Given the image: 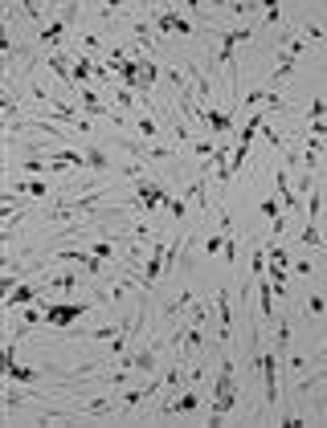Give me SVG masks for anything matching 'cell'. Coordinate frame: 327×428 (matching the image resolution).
Segmentation results:
<instances>
[{"instance_id":"9","label":"cell","mask_w":327,"mask_h":428,"mask_svg":"<svg viewBox=\"0 0 327 428\" xmlns=\"http://www.w3.org/2000/svg\"><path fill=\"white\" fill-rule=\"evenodd\" d=\"M196 408H200V391L192 384V387H185V396L168 400V404L160 408V416H188V412H196Z\"/></svg>"},{"instance_id":"27","label":"cell","mask_w":327,"mask_h":428,"mask_svg":"<svg viewBox=\"0 0 327 428\" xmlns=\"http://www.w3.org/2000/svg\"><path fill=\"white\" fill-rule=\"evenodd\" d=\"M327 115V98H315V102H311V119H324Z\"/></svg>"},{"instance_id":"25","label":"cell","mask_w":327,"mask_h":428,"mask_svg":"<svg viewBox=\"0 0 327 428\" xmlns=\"http://www.w3.org/2000/svg\"><path fill=\"white\" fill-rule=\"evenodd\" d=\"M307 310H311V314H327V298L324 294H311V298H307Z\"/></svg>"},{"instance_id":"14","label":"cell","mask_w":327,"mask_h":428,"mask_svg":"<svg viewBox=\"0 0 327 428\" xmlns=\"http://www.w3.org/2000/svg\"><path fill=\"white\" fill-rule=\"evenodd\" d=\"M41 294V286H33V282H25V286H12V294L4 298V310H17V306H33V298Z\"/></svg>"},{"instance_id":"7","label":"cell","mask_w":327,"mask_h":428,"mask_svg":"<svg viewBox=\"0 0 327 428\" xmlns=\"http://www.w3.org/2000/svg\"><path fill=\"white\" fill-rule=\"evenodd\" d=\"M74 98H78V106H82V115H86V119H111L115 127H127V119H123L119 110H111V106H106L94 90H78Z\"/></svg>"},{"instance_id":"8","label":"cell","mask_w":327,"mask_h":428,"mask_svg":"<svg viewBox=\"0 0 327 428\" xmlns=\"http://www.w3.org/2000/svg\"><path fill=\"white\" fill-rule=\"evenodd\" d=\"M151 25H156V33H176V37H192V33H196L188 17L168 12V8H164V12H156V21H151Z\"/></svg>"},{"instance_id":"4","label":"cell","mask_w":327,"mask_h":428,"mask_svg":"<svg viewBox=\"0 0 327 428\" xmlns=\"http://www.w3.org/2000/svg\"><path fill=\"white\" fill-rule=\"evenodd\" d=\"M254 37V25H241V29H225L221 33V49H217V66H225L230 70V82H234V74H237V61H234V49L241 41H250Z\"/></svg>"},{"instance_id":"29","label":"cell","mask_w":327,"mask_h":428,"mask_svg":"<svg viewBox=\"0 0 327 428\" xmlns=\"http://www.w3.org/2000/svg\"><path fill=\"white\" fill-rule=\"evenodd\" d=\"M319 359H327V347H324V355H319Z\"/></svg>"},{"instance_id":"11","label":"cell","mask_w":327,"mask_h":428,"mask_svg":"<svg viewBox=\"0 0 327 428\" xmlns=\"http://www.w3.org/2000/svg\"><path fill=\"white\" fill-rule=\"evenodd\" d=\"M49 74H53V78H57V82H66V90H70V86H74V61H70V57H66V49H49Z\"/></svg>"},{"instance_id":"17","label":"cell","mask_w":327,"mask_h":428,"mask_svg":"<svg viewBox=\"0 0 327 428\" xmlns=\"http://www.w3.org/2000/svg\"><path fill=\"white\" fill-rule=\"evenodd\" d=\"M274 184H279V204L286 213H295V208H299V196H295V188H290V179H286V168H279Z\"/></svg>"},{"instance_id":"2","label":"cell","mask_w":327,"mask_h":428,"mask_svg":"<svg viewBox=\"0 0 327 428\" xmlns=\"http://www.w3.org/2000/svg\"><path fill=\"white\" fill-rule=\"evenodd\" d=\"M131 208H143V213H156V208H168L172 204V192L164 184H151V179H140L136 184V196L127 200Z\"/></svg>"},{"instance_id":"30","label":"cell","mask_w":327,"mask_h":428,"mask_svg":"<svg viewBox=\"0 0 327 428\" xmlns=\"http://www.w3.org/2000/svg\"><path fill=\"white\" fill-rule=\"evenodd\" d=\"M324 327H327V322H324Z\"/></svg>"},{"instance_id":"21","label":"cell","mask_w":327,"mask_h":428,"mask_svg":"<svg viewBox=\"0 0 327 428\" xmlns=\"http://www.w3.org/2000/svg\"><path fill=\"white\" fill-rule=\"evenodd\" d=\"M46 286H49V290H74V273L66 269V273H57V278H49Z\"/></svg>"},{"instance_id":"12","label":"cell","mask_w":327,"mask_h":428,"mask_svg":"<svg viewBox=\"0 0 327 428\" xmlns=\"http://www.w3.org/2000/svg\"><path fill=\"white\" fill-rule=\"evenodd\" d=\"M119 367H136V371H156V347H140V351H127L123 359H119Z\"/></svg>"},{"instance_id":"19","label":"cell","mask_w":327,"mask_h":428,"mask_svg":"<svg viewBox=\"0 0 327 428\" xmlns=\"http://www.w3.org/2000/svg\"><path fill=\"white\" fill-rule=\"evenodd\" d=\"M86 168H91V171H106V168H111L106 147H98V143H94V147H86Z\"/></svg>"},{"instance_id":"23","label":"cell","mask_w":327,"mask_h":428,"mask_svg":"<svg viewBox=\"0 0 327 428\" xmlns=\"http://www.w3.org/2000/svg\"><path fill=\"white\" fill-rule=\"evenodd\" d=\"M91 253L98 257V261H111V257H115V245H111V241H94Z\"/></svg>"},{"instance_id":"3","label":"cell","mask_w":327,"mask_h":428,"mask_svg":"<svg viewBox=\"0 0 327 428\" xmlns=\"http://www.w3.org/2000/svg\"><path fill=\"white\" fill-rule=\"evenodd\" d=\"M74 12H78V4L70 0V4H66V12H62V17H53L46 29L37 33V45H41V49H62L66 37H70V21H74Z\"/></svg>"},{"instance_id":"15","label":"cell","mask_w":327,"mask_h":428,"mask_svg":"<svg viewBox=\"0 0 327 428\" xmlns=\"http://www.w3.org/2000/svg\"><path fill=\"white\" fill-rule=\"evenodd\" d=\"M8 192H12V196H33V200H41V196H49V184L46 179H12Z\"/></svg>"},{"instance_id":"28","label":"cell","mask_w":327,"mask_h":428,"mask_svg":"<svg viewBox=\"0 0 327 428\" xmlns=\"http://www.w3.org/2000/svg\"><path fill=\"white\" fill-rule=\"evenodd\" d=\"M192 151H196V155H205V159H209V155H213V147H209V143H205V139H200V143H192Z\"/></svg>"},{"instance_id":"26","label":"cell","mask_w":327,"mask_h":428,"mask_svg":"<svg viewBox=\"0 0 327 428\" xmlns=\"http://www.w3.org/2000/svg\"><path fill=\"white\" fill-rule=\"evenodd\" d=\"M262 216H270V220H274V216H282V204L266 196V200H262Z\"/></svg>"},{"instance_id":"6","label":"cell","mask_w":327,"mask_h":428,"mask_svg":"<svg viewBox=\"0 0 327 428\" xmlns=\"http://www.w3.org/2000/svg\"><path fill=\"white\" fill-rule=\"evenodd\" d=\"M91 306L86 302H53V306H46V327H57V331H70L82 314H86Z\"/></svg>"},{"instance_id":"22","label":"cell","mask_w":327,"mask_h":428,"mask_svg":"<svg viewBox=\"0 0 327 428\" xmlns=\"http://www.w3.org/2000/svg\"><path fill=\"white\" fill-rule=\"evenodd\" d=\"M21 168L29 171V175H41V171H49V159H37V155H33V151H29V159H25V164H21Z\"/></svg>"},{"instance_id":"16","label":"cell","mask_w":327,"mask_h":428,"mask_svg":"<svg viewBox=\"0 0 327 428\" xmlns=\"http://www.w3.org/2000/svg\"><path fill=\"white\" fill-rule=\"evenodd\" d=\"M299 57H303V41L295 37V41L286 45V49H282V66L274 70V74H270V78H274V82H282V78H286V74L295 70V61H299Z\"/></svg>"},{"instance_id":"18","label":"cell","mask_w":327,"mask_h":428,"mask_svg":"<svg viewBox=\"0 0 327 428\" xmlns=\"http://www.w3.org/2000/svg\"><path fill=\"white\" fill-rule=\"evenodd\" d=\"M94 70H98V61H94L91 53H82V57H74V86L91 82V78H94Z\"/></svg>"},{"instance_id":"5","label":"cell","mask_w":327,"mask_h":428,"mask_svg":"<svg viewBox=\"0 0 327 428\" xmlns=\"http://www.w3.org/2000/svg\"><path fill=\"white\" fill-rule=\"evenodd\" d=\"M254 363H258V371H262V380H266V404L274 408L279 404V351H254Z\"/></svg>"},{"instance_id":"13","label":"cell","mask_w":327,"mask_h":428,"mask_svg":"<svg viewBox=\"0 0 327 428\" xmlns=\"http://www.w3.org/2000/svg\"><path fill=\"white\" fill-rule=\"evenodd\" d=\"M217 314H221L217 335H221V342H230V339H234V318H230V290H225V286L217 290Z\"/></svg>"},{"instance_id":"1","label":"cell","mask_w":327,"mask_h":428,"mask_svg":"<svg viewBox=\"0 0 327 428\" xmlns=\"http://www.w3.org/2000/svg\"><path fill=\"white\" fill-rule=\"evenodd\" d=\"M237 408V380H234V359H225L221 363V371H217V384H213V425H221L230 412Z\"/></svg>"},{"instance_id":"10","label":"cell","mask_w":327,"mask_h":428,"mask_svg":"<svg viewBox=\"0 0 327 428\" xmlns=\"http://www.w3.org/2000/svg\"><path fill=\"white\" fill-rule=\"evenodd\" d=\"M205 127L213 130V135H234V106L230 110H221V106H205Z\"/></svg>"},{"instance_id":"20","label":"cell","mask_w":327,"mask_h":428,"mask_svg":"<svg viewBox=\"0 0 327 428\" xmlns=\"http://www.w3.org/2000/svg\"><path fill=\"white\" fill-rule=\"evenodd\" d=\"M136 130H140V139H147V143H156V139L164 135V130H160V123H156L151 115H140V119H136Z\"/></svg>"},{"instance_id":"24","label":"cell","mask_w":327,"mask_h":428,"mask_svg":"<svg viewBox=\"0 0 327 428\" xmlns=\"http://www.w3.org/2000/svg\"><path fill=\"white\" fill-rule=\"evenodd\" d=\"M262 8H266V25H279V17H282L279 0H262Z\"/></svg>"}]
</instances>
